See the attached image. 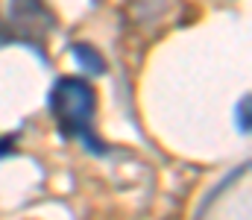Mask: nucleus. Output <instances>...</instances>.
<instances>
[{"mask_svg":"<svg viewBox=\"0 0 252 220\" xmlns=\"http://www.w3.org/2000/svg\"><path fill=\"white\" fill-rule=\"evenodd\" d=\"M250 109H252V100L250 94H244L238 100V106H235V126H238L241 135H250Z\"/></svg>","mask_w":252,"mask_h":220,"instance_id":"obj_4","label":"nucleus"},{"mask_svg":"<svg viewBox=\"0 0 252 220\" xmlns=\"http://www.w3.org/2000/svg\"><path fill=\"white\" fill-rule=\"evenodd\" d=\"M70 56H73V62L79 65V71L88 73V76H100V73H106V59L100 56L97 47H91V44H85V41L70 44Z\"/></svg>","mask_w":252,"mask_h":220,"instance_id":"obj_3","label":"nucleus"},{"mask_svg":"<svg viewBox=\"0 0 252 220\" xmlns=\"http://www.w3.org/2000/svg\"><path fill=\"white\" fill-rule=\"evenodd\" d=\"M50 115L59 135L82 144L91 156H109V144L97 135V88L85 76H59L50 88Z\"/></svg>","mask_w":252,"mask_h":220,"instance_id":"obj_1","label":"nucleus"},{"mask_svg":"<svg viewBox=\"0 0 252 220\" xmlns=\"http://www.w3.org/2000/svg\"><path fill=\"white\" fill-rule=\"evenodd\" d=\"M53 27L56 15L47 9L44 0H9V18H0V47L24 44L41 62H47L44 35Z\"/></svg>","mask_w":252,"mask_h":220,"instance_id":"obj_2","label":"nucleus"},{"mask_svg":"<svg viewBox=\"0 0 252 220\" xmlns=\"http://www.w3.org/2000/svg\"><path fill=\"white\" fill-rule=\"evenodd\" d=\"M15 144H18V135L0 138V158H9V156H15V153H18V150H15Z\"/></svg>","mask_w":252,"mask_h":220,"instance_id":"obj_5","label":"nucleus"}]
</instances>
